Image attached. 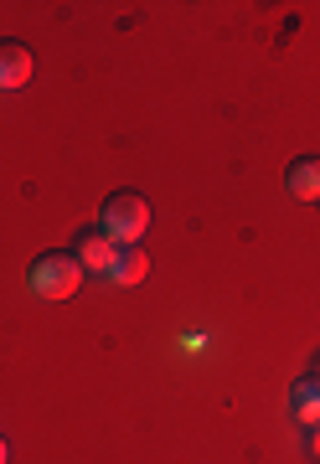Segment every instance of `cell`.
<instances>
[{
	"mask_svg": "<svg viewBox=\"0 0 320 464\" xmlns=\"http://www.w3.org/2000/svg\"><path fill=\"white\" fill-rule=\"evenodd\" d=\"M99 227L119 243H140V232L150 227V201L140 197V191H114V197H103L99 207Z\"/></svg>",
	"mask_w": 320,
	"mask_h": 464,
	"instance_id": "cell-1",
	"label": "cell"
},
{
	"mask_svg": "<svg viewBox=\"0 0 320 464\" xmlns=\"http://www.w3.org/2000/svg\"><path fill=\"white\" fill-rule=\"evenodd\" d=\"M78 279H83V264H78L73 253H42V258H32V268H26V289H32L36 299H68L73 289H78Z\"/></svg>",
	"mask_w": 320,
	"mask_h": 464,
	"instance_id": "cell-2",
	"label": "cell"
},
{
	"mask_svg": "<svg viewBox=\"0 0 320 464\" xmlns=\"http://www.w3.org/2000/svg\"><path fill=\"white\" fill-rule=\"evenodd\" d=\"M73 258L83 268H93V274H109V258H114V237L103 227H78V237H73Z\"/></svg>",
	"mask_w": 320,
	"mask_h": 464,
	"instance_id": "cell-3",
	"label": "cell"
},
{
	"mask_svg": "<svg viewBox=\"0 0 320 464\" xmlns=\"http://www.w3.org/2000/svg\"><path fill=\"white\" fill-rule=\"evenodd\" d=\"M26 78H32V47L5 36L0 42V88H21Z\"/></svg>",
	"mask_w": 320,
	"mask_h": 464,
	"instance_id": "cell-4",
	"label": "cell"
},
{
	"mask_svg": "<svg viewBox=\"0 0 320 464\" xmlns=\"http://www.w3.org/2000/svg\"><path fill=\"white\" fill-rule=\"evenodd\" d=\"M285 186H289V197L320 201V155H300V160H289Z\"/></svg>",
	"mask_w": 320,
	"mask_h": 464,
	"instance_id": "cell-5",
	"label": "cell"
},
{
	"mask_svg": "<svg viewBox=\"0 0 320 464\" xmlns=\"http://www.w3.org/2000/svg\"><path fill=\"white\" fill-rule=\"evenodd\" d=\"M145 274H150L145 248H140V243H119L114 258H109V279H114V284H140Z\"/></svg>",
	"mask_w": 320,
	"mask_h": 464,
	"instance_id": "cell-6",
	"label": "cell"
},
{
	"mask_svg": "<svg viewBox=\"0 0 320 464\" xmlns=\"http://www.w3.org/2000/svg\"><path fill=\"white\" fill-rule=\"evenodd\" d=\"M289 413L300 423H310V429H320V382L315 377H300L289 387Z\"/></svg>",
	"mask_w": 320,
	"mask_h": 464,
	"instance_id": "cell-7",
	"label": "cell"
},
{
	"mask_svg": "<svg viewBox=\"0 0 320 464\" xmlns=\"http://www.w3.org/2000/svg\"><path fill=\"white\" fill-rule=\"evenodd\" d=\"M0 464H11V444L5 439H0Z\"/></svg>",
	"mask_w": 320,
	"mask_h": 464,
	"instance_id": "cell-8",
	"label": "cell"
},
{
	"mask_svg": "<svg viewBox=\"0 0 320 464\" xmlns=\"http://www.w3.org/2000/svg\"><path fill=\"white\" fill-rule=\"evenodd\" d=\"M310 449H315V454H320V429H310Z\"/></svg>",
	"mask_w": 320,
	"mask_h": 464,
	"instance_id": "cell-9",
	"label": "cell"
}]
</instances>
